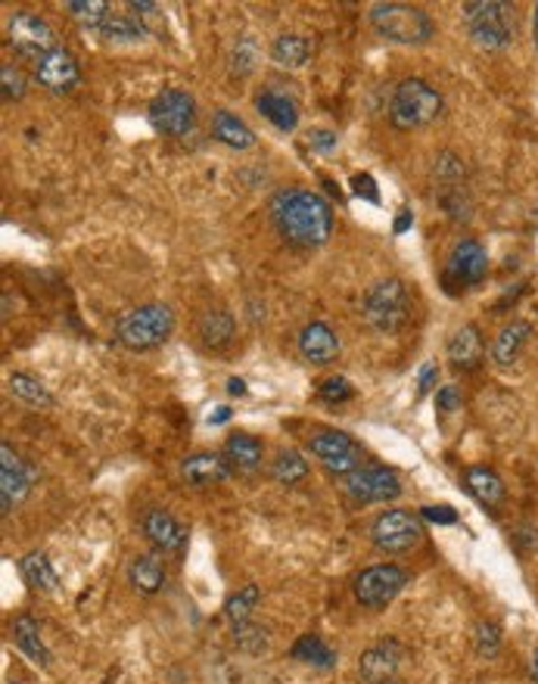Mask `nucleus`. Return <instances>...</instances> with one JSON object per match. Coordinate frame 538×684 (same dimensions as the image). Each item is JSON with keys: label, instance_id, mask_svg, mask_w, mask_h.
<instances>
[{"label": "nucleus", "instance_id": "nucleus-1", "mask_svg": "<svg viewBox=\"0 0 538 684\" xmlns=\"http://www.w3.org/2000/svg\"><path fill=\"white\" fill-rule=\"evenodd\" d=\"M271 218L293 246H321L333 230L330 205L311 190H281L271 203Z\"/></svg>", "mask_w": 538, "mask_h": 684}, {"label": "nucleus", "instance_id": "nucleus-2", "mask_svg": "<svg viewBox=\"0 0 538 684\" xmlns=\"http://www.w3.org/2000/svg\"><path fill=\"white\" fill-rule=\"evenodd\" d=\"M473 45L483 50H504L514 45V7L501 0H470L461 7Z\"/></svg>", "mask_w": 538, "mask_h": 684}, {"label": "nucleus", "instance_id": "nucleus-3", "mask_svg": "<svg viewBox=\"0 0 538 684\" xmlns=\"http://www.w3.org/2000/svg\"><path fill=\"white\" fill-rule=\"evenodd\" d=\"M443 115V97L423 78H405L389 100V122L398 131H414Z\"/></svg>", "mask_w": 538, "mask_h": 684}, {"label": "nucleus", "instance_id": "nucleus-4", "mask_svg": "<svg viewBox=\"0 0 538 684\" xmlns=\"http://www.w3.org/2000/svg\"><path fill=\"white\" fill-rule=\"evenodd\" d=\"M371 25L393 45H426L436 35L430 13L411 3H376L371 7Z\"/></svg>", "mask_w": 538, "mask_h": 684}, {"label": "nucleus", "instance_id": "nucleus-5", "mask_svg": "<svg viewBox=\"0 0 538 684\" xmlns=\"http://www.w3.org/2000/svg\"><path fill=\"white\" fill-rule=\"evenodd\" d=\"M175 330V315L168 305H141L134 312H128L125 318H118L116 337L121 345L134 349V352H146L163 345Z\"/></svg>", "mask_w": 538, "mask_h": 684}, {"label": "nucleus", "instance_id": "nucleus-6", "mask_svg": "<svg viewBox=\"0 0 538 684\" xmlns=\"http://www.w3.org/2000/svg\"><path fill=\"white\" fill-rule=\"evenodd\" d=\"M408 312H411V299H408L405 283L396 277L374 283L364 296V320L374 327L376 333L401 330L405 320H408Z\"/></svg>", "mask_w": 538, "mask_h": 684}, {"label": "nucleus", "instance_id": "nucleus-7", "mask_svg": "<svg viewBox=\"0 0 538 684\" xmlns=\"http://www.w3.org/2000/svg\"><path fill=\"white\" fill-rule=\"evenodd\" d=\"M408 585V572L396 563H380L355 579V600L368 610H386Z\"/></svg>", "mask_w": 538, "mask_h": 684}, {"label": "nucleus", "instance_id": "nucleus-8", "mask_svg": "<svg viewBox=\"0 0 538 684\" xmlns=\"http://www.w3.org/2000/svg\"><path fill=\"white\" fill-rule=\"evenodd\" d=\"M421 517L411 510H386L371 525V542L386 554H405V550L421 545Z\"/></svg>", "mask_w": 538, "mask_h": 684}, {"label": "nucleus", "instance_id": "nucleus-9", "mask_svg": "<svg viewBox=\"0 0 538 684\" xmlns=\"http://www.w3.org/2000/svg\"><path fill=\"white\" fill-rule=\"evenodd\" d=\"M150 125L168 137L188 135L190 128L196 125V100L188 91H163L153 103H150Z\"/></svg>", "mask_w": 538, "mask_h": 684}, {"label": "nucleus", "instance_id": "nucleus-10", "mask_svg": "<svg viewBox=\"0 0 538 684\" xmlns=\"http://www.w3.org/2000/svg\"><path fill=\"white\" fill-rule=\"evenodd\" d=\"M7 41L13 45L16 53H23V56H31L35 63L41 60V56H48L50 50H56V35H53V28H50L38 13H16L10 25H7Z\"/></svg>", "mask_w": 538, "mask_h": 684}, {"label": "nucleus", "instance_id": "nucleus-11", "mask_svg": "<svg viewBox=\"0 0 538 684\" xmlns=\"http://www.w3.org/2000/svg\"><path fill=\"white\" fill-rule=\"evenodd\" d=\"M308 448H311V455L321 457V464L336 477H349V473H355L361 467V448L340 430L315 433L308 439Z\"/></svg>", "mask_w": 538, "mask_h": 684}, {"label": "nucleus", "instance_id": "nucleus-12", "mask_svg": "<svg viewBox=\"0 0 538 684\" xmlns=\"http://www.w3.org/2000/svg\"><path fill=\"white\" fill-rule=\"evenodd\" d=\"M346 492H349L351 502L358 504L393 502L401 495V482L386 467H358L355 473L346 477Z\"/></svg>", "mask_w": 538, "mask_h": 684}, {"label": "nucleus", "instance_id": "nucleus-13", "mask_svg": "<svg viewBox=\"0 0 538 684\" xmlns=\"http://www.w3.org/2000/svg\"><path fill=\"white\" fill-rule=\"evenodd\" d=\"M31 489V473L25 467V460L7 442L0 445V514H13L20 504L28 498Z\"/></svg>", "mask_w": 538, "mask_h": 684}, {"label": "nucleus", "instance_id": "nucleus-14", "mask_svg": "<svg viewBox=\"0 0 538 684\" xmlns=\"http://www.w3.org/2000/svg\"><path fill=\"white\" fill-rule=\"evenodd\" d=\"M489 274V252L479 240H461L451 255H448V268H445V280L464 287H476L483 277Z\"/></svg>", "mask_w": 538, "mask_h": 684}, {"label": "nucleus", "instance_id": "nucleus-15", "mask_svg": "<svg viewBox=\"0 0 538 684\" xmlns=\"http://www.w3.org/2000/svg\"><path fill=\"white\" fill-rule=\"evenodd\" d=\"M35 78L50 93H69L81 78V68H78V60L72 56L69 50L56 47L35 63Z\"/></svg>", "mask_w": 538, "mask_h": 684}, {"label": "nucleus", "instance_id": "nucleus-16", "mask_svg": "<svg viewBox=\"0 0 538 684\" xmlns=\"http://www.w3.org/2000/svg\"><path fill=\"white\" fill-rule=\"evenodd\" d=\"M146 542L156 547L159 554H181L188 547V529L178 523L163 507H150L141 520Z\"/></svg>", "mask_w": 538, "mask_h": 684}, {"label": "nucleus", "instance_id": "nucleus-17", "mask_svg": "<svg viewBox=\"0 0 538 684\" xmlns=\"http://www.w3.org/2000/svg\"><path fill=\"white\" fill-rule=\"evenodd\" d=\"M231 470H234V464L228 460V455H218V452H196V455L184 457V464H181V477L193 489L215 485V482L231 477Z\"/></svg>", "mask_w": 538, "mask_h": 684}, {"label": "nucleus", "instance_id": "nucleus-18", "mask_svg": "<svg viewBox=\"0 0 538 684\" xmlns=\"http://www.w3.org/2000/svg\"><path fill=\"white\" fill-rule=\"evenodd\" d=\"M299 355L308 365H330L340 355V337L324 320H311L299 333Z\"/></svg>", "mask_w": 538, "mask_h": 684}, {"label": "nucleus", "instance_id": "nucleus-19", "mask_svg": "<svg viewBox=\"0 0 538 684\" xmlns=\"http://www.w3.org/2000/svg\"><path fill=\"white\" fill-rule=\"evenodd\" d=\"M401 660H405L401 644H398V641H383V644H374V647H368V650L361 654L358 672H361L371 684L389 682L398 672Z\"/></svg>", "mask_w": 538, "mask_h": 684}, {"label": "nucleus", "instance_id": "nucleus-20", "mask_svg": "<svg viewBox=\"0 0 538 684\" xmlns=\"http://www.w3.org/2000/svg\"><path fill=\"white\" fill-rule=\"evenodd\" d=\"M445 352H448V362L458 367V370H476V367L483 365V358H486V345H483L479 327L476 324H464L461 330H454L448 337Z\"/></svg>", "mask_w": 538, "mask_h": 684}, {"label": "nucleus", "instance_id": "nucleus-21", "mask_svg": "<svg viewBox=\"0 0 538 684\" xmlns=\"http://www.w3.org/2000/svg\"><path fill=\"white\" fill-rule=\"evenodd\" d=\"M529 337H533L529 320H511L508 327H501V333L491 342V362L498 367H511L520 358V352L526 349Z\"/></svg>", "mask_w": 538, "mask_h": 684}, {"label": "nucleus", "instance_id": "nucleus-22", "mask_svg": "<svg viewBox=\"0 0 538 684\" xmlns=\"http://www.w3.org/2000/svg\"><path fill=\"white\" fill-rule=\"evenodd\" d=\"M464 485H467L470 495L483 504V507H489V510L501 507V504H504V495H508L504 479L498 477L491 467H467V470H464Z\"/></svg>", "mask_w": 538, "mask_h": 684}, {"label": "nucleus", "instance_id": "nucleus-23", "mask_svg": "<svg viewBox=\"0 0 538 684\" xmlns=\"http://www.w3.org/2000/svg\"><path fill=\"white\" fill-rule=\"evenodd\" d=\"M212 137L221 140L231 150H249V147H256L253 128L243 118H236L234 113H228V110H218V113L212 115Z\"/></svg>", "mask_w": 538, "mask_h": 684}, {"label": "nucleus", "instance_id": "nucleus-24", "mask_svg": "<svg viewBox=\"0 0 538 684\" xmlns=\"http://www.w3.org/2000/svg\"><path fill=\"white\" fill-rule=\"evenodd\" d=\"M13 638H16V647L23 650L28 660L35 662V666H41V669H48L50 666V650L44 638H41V629H38V622L31 619L28 613L16 616V622H13Z\"/></svg>", "mask_w": 538, "mask_h": 684}, {"label": "nucleus", "instance_id": "nucleus-25", "mask_svg": "<svg viewBox=\"0 0 538 684\" xmlns=\"http://www.w3.org/2000/svg\"><path fill=\"white\" fill-rule=\"evenodd\" d=\"M256 110L265 115V118H268L278 131H293V128L299 125V110H296V103L278 91L258 93Z\"/></svg>", "mask_w": 538, "mask_h": 684}, {"label": "nucleus", "instance_id": "nucleus-26", "mask_svg": "<svg viewBox=\"0 0 538 684\" xmlns=\"http://www.w3.org/2000/svg\"><path fill=\"white\" fill-rule=\"evenodd\" d=\"M128 582L141 594L163 592L165 585V563L156 554H138L128 563Z\"/></svg>", "mask_w": 538, "mask_h": 684}, {"label": "nucleus", "instance_id": "nucleus-27", "mask_svg": "<svg viewBox=\"0 0 538 684\" xmlns=\"http://www.w3.org/2000/svg\"><path fill=\"white\" fill-rule=\"evenodd\" d=\"M234 330H236L234 318H231V312H225V308H209V312L200 318V340H203V345L212 349V352L228 349L231 340H234Z\"/></svg>", "mask_w": 538, "mask_h": 684}, {"label": "nucleus", "instance_id": "nucleus-28", "mask_svg": "<svg viewBox=\"0 0 538 684\" xmlns=\"http://www.w3.org/2000/svg\"><path fill=\"white\" fill-rule=\"evenodd\" d=\"M20 572H23L25 585H31L35 592L53 594L60 588V575H56L53 563L48 560V554H41V550L25 554L23 560H20Z\"/></svg>", "mask_w": 538, "mask_h": 684}, {"label": "nucleus", "instance_id": "nucleus-29", "mask_svg": "<svg viewBox=\"0 0 538 684\" xmlns=\"http://www.w3.org/2000/svg\"><path fill=\"white\" fill-rule=\"evenodd\" d=\"M225 455H228V460L234 464V470L253 473L258 464H261L265 448H261V442H258L256 435L236 433V435H231V439H228V445H225Z\"/></svg>", "mask_w": 538, "mask_h": 684}, {"label": "nucleus", "instance_id": "nucleus-30", "mask_svg": "<svg viewBox=\"0 0 538 684\" xmlns=\"http://www.w3.org/2000/svg\"><path fill=\"white\" fill-rule=\"evenodd\" d=\"M308 53H311V47H308V41H305L303 35H281V38H274V45H271V60L283 68L305 66Z\"/></svg>", "mask_w": 538, "mask_h": 684}, {"label": "nucleus", "instance_id": "nucleus-31", "mask_svg": "<svg viewBox=\"0 0 538 684\" xmlns=\"http://www.w3.org/2000/svg\"><path fill=\"white\" fill-rule=\"evenodd\" d=\"M100 35H103L106 41H116V45H131V41H143V38H146V28H143L134 16H128V13H113V16L103 23Z\"/></svg>", "mask_w": 538, "mask_h": 684}, {"label": "nucleus", "instance_id": "nucleus-32", "mask_svg": "<svg viewBox=\"0 0 538 684\" xmlns=\"http://www.w3.org/2000/svg\"><path fill=\"white\" fill-rule=\"evenodd\" d=\"M293 660L318 666V669H330V666L336 662V654L330 650L324 638H318V635H303V638L293 644Z\"/></svg>", "mask_w": 538, "mask_h": 684}, {"label": "nucleus", "instance_id": "nucleus-33", "mask_svg": "<svg viewBox=\"0 0 538 684\" xmlns=\"http://www.w3.org/2000/svg\"><path fill=\"white\" fill-rule=\"evenodd\" d=\"M10 389L13 395L25 402V405H35V408H50L53 405V395L48 392V387L41 380H35L31 373H13L10 377Z\"/></svg>", "mask_w": 538, "mask_h": 684}, {"label": "nucleus", "instance_id": "nucleus-34", "mask_svg": "<svg viewBox=\"0 0 538 684\" xmlns=\"http://www.w3.org/2000/svg\"><path fill=\"white\" fill-rule=\"evenodd\" d=\"M66 10H69V16L81 28H97V31L113 16L110 13V3H103V0H69Z\"/></svg>", "mask_w": 538, "mask_h": 684}, {"label": "nucleus", "instance_id": "nucleus-35", "mask_svg": "<svg viewBox=\"0 0 538 684\" xmlns=\"http://www.w3.org/2000/svg\"><path fill=\"white\" fill-rule=\"evenodd\" d=\"M271 477L278 479L281 485H296L308 477V460L303 457V452L290 448V452H281L278 460L271 464Z\"/></svg>", "mask_w": 538, "mask_h": 684}, {"label": "nucleus", "instance_id": "nucleus-36", "mask_svg": "<svg viewBox=\"0 0 538 684\" xmlns=\"http://www.w3.org/2000/svg\"><path fill=\"white\" fill-rule=\"evenodd\" d=\"M258 600H261V588H258V585H243L240 592L228 597V604H225V616H228L234 625H240V622H249V616H253V610L258 607Z\"/></svg>", "mask_w": 538, "mask_h": 684}, {"label": "nucleus", "instance_id": "nucleus-37", "mask_svg": "<svg viewBox=\"0 0 538 684\" xmlns=\"http://www.w3.org/2000/svg\"><path fill=\"white\" fill-rule=\"evenodd\" d=\"M473 647L486 660L498 657V650H501V629H498V622H491V619L476 622V629H473Z\"/></svg>", "mask_w": 538, "mask_h": 684}, {"label": "nucleus", "instance_id": "nucleus-38", "mask_svg": "<svg viewBox=\"0 0 538 684\" xmlns=\"http://www.w3.org/2000/svg\"><path fill=\"white\" fill-rule=\"evenodd\" d=\"M464 175H467V168H464V160L458 153H439L436 178L443 187H464Z\"/></svg>", "mask_w": 538, "mask_h": 684}, {"label": "nucleus", "instance_id": "nucleus-39", "mask_svg": "<svg viewBox=\"0 0 538 684\" xmlns=\"http://www.w3.org/2000/svg\"><path fill=\"white\" fill-rule=\"evenodd\" d=\"M439 203H443V208L448 212V218H454V221H470V200L464 187H443Z\"/></svg>", "mask_w": 538, "mask_h": 684}, {"label": "nucleus", "instance_id": "nucleus-40", "mask_svg": "<svg viewBox=\"0 0 538 684\" xmlns=\"http://www.w3.org/2000/svg\"><path fill=\"white\" fill-rule=\"evenodd\" d=\"M234 641L236 647H243L246 654H261V650L268 647L265 629H258L253 622H240V625H234Z\"/></svg>", "mask_w": 538, "mask_h": 684}, {"label": "nucleus", "instance_id": "nucleus-41", "mask_svg": "<svg viewBox=\"0 0 538 684\" xmlns=\"http://www.w3.org/2000/svg\"><path fill=\"white\" fill-rule=\"evenodd\" d=\"M0 85H3V100H23L25 97V78L16 66L0 68Z\"/></svg>", "mask_w": 538, "mask_h": 684}, {"label": "nucleus", "instance_id": "nucleus-42", "mask_svg": "<svg viewBox=\"0 0 538 684\" xmlns=\"http://www.w3.org/2000/svg\"><path fill=\"white\" fill-rule=\"evenodd\" d=\"M351 395H355V389L346 377H330L321 383V398L330 402V405H340V402H349Z\"/></svg>", "mask_w": 538, "mask_h": 684}, {"label": "nucleus", "instance_id": "nucleus-43", "mask_svg": "<svg viewBox=\"0 0 538 684\" xmlns=\"http://www.w3.org/2000/svg\"><path fill=\"white\" fill-rule=\"evenodd\" d=\"M256 60H258L256 47H253L249 38H243V41L234 47V72H240V75H249V72L256 68Z\"/></svg>", "mask_w": 538, "mask_h": 684}, {"label": "nucleus", "instance_id": "nucleus-44", "mask_svg": "<svg viewBox=\"0 0 538 684\" xmlns=\"http://www.w3.org/2000/svg\"><path fill=\"white\" fill-rule=\"evenodd\" d=\"M421 517L423 520H430V523H436V525L458 523V514H454L448 504H439V507H421Z\"/></svg>", "mask_w": 538, "mask_h": 684}, {"label": "nucleus", "instance_id": "nucleus-45", "mask_svg": "<svg viewBox=\"0 0 538 684\" xmlns=\"http://www.w3.org/2000/svg\"><path fill=\"white\" fill-rule=\"evenodd\" d=\"M436 408L443 410V414H451V410L461 408V392L454 387H443L436 392Z\"/></svg>", "mask_w": 538, "mask_h": 684}, {"label": "nucleus", "instance_id": "nucleus-46", "mask_svg": "<svg viewBox=\"0 0 538 684\" xmlns=\"http://www.w3.org/2000/svg\"><path fill=\"white\" fill-rule=\"evenodd\" d=\"M308 143H311V150H318V153H333L340 140H336L333 131H311V135H308Z\"/></svg>", "mask_w": 538, "mask_h": 684}, {"label": "nucleus", "instance_id": "nucleus-47", "mask_svg": "<svg viewBox=\"0 0 538 684\" xmlns=\"http://www.w3.org/2000/svg\"><path fill=\"white\" fill-rule=\"evenodd\" d=\"M351 183H355V193H358V197H368L371 203H380V193L374 190V181H371L368 175H355Z\"/></svg>", "mask_w": 538, "mask_h": 684}, {"label": "nucleus", "instance_id": "nucleus-48", "mask_svg": "<svg viewBox=\"0 0 538 684\" xmlns=\"http://www.w3.org/2000/svg\"><path fill=\"white\" fill-rule=\"evenodd\" d=\"M436 377H439V370H436V365H426L421 370V395H426L430 389H433V383H436Z\"/></svg>", "mask_w": 538, "mask_h": 684}, {"label": "nucleus", "instance_id": "nucleus-49", "mask_svg": "<svg viewBox=\"0 0 538 684\" xmlns=\"http://www.w3.org/2000/svg\"><path fill=\"white\" fill-rule=\"evenodd\" d=\"M228 420H231V408H215V414H209V427L228 423Z\"/></svg>", "mask_w": 538, "mask_h": 684}, {"label": "nucleus", "instance_id": "nucleus-50", "mask_svg": "<svg viewBox=\"0 0 538 684\" xmlns=\"http://www.w3.org/2000/svg\"><path fill=\"white\" fill-rule=\"evenodd\" d=\"M414 225V218H411V212L408 208H401V215H398V221H396V233H401V230H408Z\"/></svg>", "mask_w": 538, "mask_h": 684}, {"label": "nucleus", "instance_id": "nucleus-51", "mask_svg": "<svg viewBox=\"0 0 538 684\" xmlns=\"http://www.w3.org/2000/svg\"><path fill=\"white\" fill-rule=\"evenodd\" d=\"M228 392H231V395H246V383H243L240 377H231V380H228Z\"/></svg>", "mask_w": 538, "mask_h": 684}, {"label": "nucleus", "instance_id": "nucleus-52", "mask_svg": "<svg viewBox=\"0 0 538 684\" xmlns=\"http://www.w3.org/2000/svg\"><path fill=\"white\" fill-rule=\"evenodd\" d=\"M529 672H533V682L538 684V647L533 650V657H529Z\"/></svg>", "mask_w": 538, "mask_h": 684}, {"label": "nucleus", "instance_id": "nucleus-53", "mask_svg": "<svg viewBox=\"0 0 538 684\" xmlns=\"http://www.w3.org/2000/svg\"><path fill=\"white\" fill-rule=\"evenodd\" d=\"M533 41H536V50H538V3H536V13H533Z\"/></svg>", "mask_w": 538, "mask_h": 684}, {"label": "nucleus", "instance_id": "nucleus-54", "mask_svg": "<svg viewBox=\"0 0 538 684\" xmlns=\"http://www.w3.org/2000/svg\"><path fill=\"white\" fill-rule=\"evenodd\" d=\"M380 684H401V682H396V679H389V682H380Z\"/></svg>", "mask_w": 538, "mask_h": 684}]
</instances>
